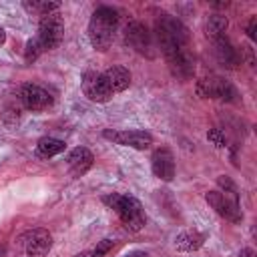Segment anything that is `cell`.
<instances>
[{
  "instance_id": "20",
  "label": "cell",
  "mask_w": 257,
  "mask_h": 257,
  "mask_svg": "<svg viewBox=\"0 0 257 257\" xmlns=\"http://www.w3.org/2000/svg\"><path fill=\"white\" fill-rule=\"evenodd\" d=\"M114 243L110 241V239H104V241H100L92 251H86V253H80V255H76V257H102L104 253H108L110 251V247H112Z\"/></svg>"
},
{
  "instance_id": "12",
  "label": "cell",
  "mask_w": 257,
  "mask_h": 257,
  "mask_svg": "<svg viewBox=\"0 0 257 257\" xmlns=\"http://www.w3.org/2000/svg\"><path fill=\"white\" fill-rule=\"evenodd\" d=\"M151 167H153V173L163 179V181H171L175 177V159H173V153L169 149H159L153 153V159H151Z\"/></svg>"
},
{
  "instance_id": "5",
  "label": "cell",
  "mask_w": 257,
  "mask_h": 257,
  "mask_svg": "<svg viewBox=\"0 0 257 257\" xmlns=\"http://www.w3.org/2000/svg\"><path fill=\"white\" fill-rule=\"evenodd\" d=\"M197 94L203 98H219V100L231 102V100H235L237 90L229 80L211 74V76H205L197 82Z\"/></svg>"
},
{
  "instance_id": "25",
  "label": "cell",
  "mask_w": 257,
  "mask_h": 257,
  "mask_svg": "<svg viewBox=\"0 0 257 257\" xmlns=\"http://www.w3.org/2000/svg\"><path fill=\"white\" fill-rule=\"evenodd\" d=\"M126 257H147V253H145V251H133V253H128Z\"/></svg>"
},
{
  "instance_id": "18",
  "label": "cell",
  "mask_w": 257,
  "mask_h": 257,
  "mask_svg": "<svg viewBox=\"0 0 257 257\" xmlns=\"http://www.w3.org/2000/svg\"><path fill=\"white\" fill-rule=\"evenodd\" d=\"M36 149H38V155H42V157H54V155L62 153V151L66 149V145H64V141H60V139L42 137V139L38 141Z\"/></svg>"
},
{
  "instance_id": "22",
  "label": "cell",
  "mask_w": 257,
  "mask_h": 257,
  "mask_svg": "<svg viewBox=\"0 0 257 257\" xmlns=\"http://www.w3.org/2000/svg\"><path fill=\"white\" fill-rule=\"evenodd\" d=\"M207 139H209V143H213V145H215V147H219V149H223V147L227 145L225 133H223V131H219V128H211V131L207 133Z\"/></svg>"
},
{
  "instance_id": "9",
  "label": "cell",
  "mask_w": 257,
  "mask_h": 257,
  "mask_svg": "<svg viewBox=\"0 0 257 257\" xmlns=\"http://www.w3.org/2000/svg\"><path fill=\"white\" fill-rule=\"evenodd\" d=\"M82 92L92 102H106L112 96V90L100 72H84L82 74Z\"/></svg>"
},
{
  "instance_id": "17",
  "label": "cell",
  "mask_w": 257,
  "mask_h": 257,
  "mask_svg": "<svg viewBox=\"0 0 257 257\" xmlns=\"http://www.w3.org/2000/svg\"><path fill=\"white\" fill-rule=\"evenodd\" d=\"M203 241H205V237L201 233H197V231H185V233L177 235L175 247L179 251H197L203 245Z\"/></svg>"
},
{
  "instance_id": "15",
  "label": "cell",
  "mask_w": 257,
  "mask_h": 257,
  "mask_svg": "<svg viewBox=\"0 0 257 257\" xmlns=\"http://www.w3.org/2000/svg\"><path fill=\"white\" fill-rule=\"evenodd\" d=\"M102 76L112 92H120L131 84V72L124 66H110L102 72Z\"/></svg>"
},
{
  "instance_id": "24",
  "label": "cell",
  "mask_w": 257,
  "mask_h": 257,
  "mask_svg": "<svg viewBox=\"0 0 257 257\" xmlns=\"http://www.w3.org/2000/svg\"><path fill=\"white\" fill-rule=\"evenodd\" d=\"M241 257H255V251L253 249H243L241 251Z\"/></svg>"
},
{
  "instance_id": "19",
  "label": "cell",
  "mask_w": 257,
  "mask_h": 257,
  "mask_svg": "<svg viewBox=\"0 0 257 257\" xmlns=\"http://www.w3.org/2000/svg\"><path fill=\"white\" fill-rule=\"evenodd\" d=\"M24 10L38 14V16H48L52 12H58L60 4L58 2H48V0H32V2H22Z\"/></svg>"
},
{
  "instance_id": "23",
  "label": "cell",
  "mask_w": 257,
  "mask_h": 257,
  "mask_svg": "<svg viewBox=\"0 0 257 257\" xmlns=\"http://www.w3.org/2000/svg\"><path fill=\"white\" fill-rule=\"evenodd\" d=\"M255 28H257V16H253V18L249 20V24H247V36H249L251 40H255V38H257Z\"/></svg>"
},
{
  "instance_id": "1",
  "label": "cell",
  "mask_w": 257,
  "mask_h": 257,
  "mask_svg": "<svg viewBox=\"0 0 257 257\" xmlns=\"http://www.w3.org/2000/svg\"><path fill=\"white\" fill-rule=\"evenodd\" d=\"M155 34H157V42L167 60L181 52H187L189 34L181 20H177L169 14H161L155 22Z\"/></svg>"
},
{
  "instance_id": "4",
  "label": "cell",
  "mask_w": 257,
  "mask_h": 257,
  "mask_svg": "<svg viewBox=\"0 0 257 257\" xmlns=\"http://www.w3.org/2000/svg\"><path fill=\"white\" fill-rule=\"evenodd\" d=\"M62 36H64V22H62V16L58 12H52V14L40 18L36 42L40 44L42 52L56 48L62 42Z\"/></svg>"
},
{
  "instance_id": "21",
  "label": "cell",
  "mask_w": 257,
  "mask_h": 257,
  "mask_svg": "<svg viewBox=\"0 0 257 257\" xmlns=\"http://www.w3.org/2000/svg\"><path fill=\"white\" fill-rule=\"evenodd\" d=\"M40 54H42V48H40V44L36 42V38L28 40V42H26V48H24V58H26L28 62H32V60H36Z\"/></svg>"
},
{
  "instance_id": "7",
  "label": "cell",
  "mask_w": 257,
  "mask_h": 257,
  "mask_svg": "<svg viewBox=\"0 0 257 257\" xmlns=\"http://www.w3.org/2000/svg\"><path fill=\"white\" fill-rule=\"evenodd\" d=\"M124 40L131 48H135L139 54H145V56H155L153 52V36L149 32V28L139 22V20H133L126 30H124Z\"/></svg>"
},
{
  "instance_id": "8",
  "label": "cell",
  "mask_w": 257,
  "mask_h": 257,
  "mask_svg": "<svg viewBox=\"0 0 257 257\" xmlns=\"http://www.w3.org/2000/svg\"><path fill=\"white\" fill-rule=\"evenodd\" d=\"M102 137L116 143V145H122V147H131V149H137V151H145L153 145V137L145 131H102Z\"/></svg>"
},
{
  "instance_id": "3",
  "label": "cell",
  "mask_w": 257,
  "mask_h": 257,
  "mask_svg": "<svg viewBox=\"0 0 257 257\" xmlns=\"http://www.w3.org/2000/svg\"><path fill=\"white\" fill-rule=\"evenodd\" d=\"M102 201L120 217L122 225H124L128 231H141V229L145 227V221H147L145 209H143V205H141L135 197H126V195H116V193H112V195L104 197Z\"/></svg>"
},
{
  "instance_id": "13",
  "label": "cell",
  "mask_w": 257,
  "mask_h": 257,
  "mask_svg": "<svg viewBox=\"0 0 257 257\" xmlns=\"http://www.w3.org/2000/svg\"><path fill=\"white\" fill-rule=\"evenodd\" d=\"M92 161H94L92 153H90L88 149H84V147H76V149H72V151L68 153V157H66L68 169H70V173H72L74 177L84 175V173L92 167Z\"/></svg>"
},
{
  "instance_id": "2",
  "label": "cell",
  "mask_w": 257,
  "mask_h": 257,
  "mask_svg": "<svg viewBox=\"0 0 257 257\" xmlns=\"http://www.w3.org/2000/svg\"><path fill=\"white\" fill-rule=\"evenodd\" d=\"M116 24H118V14L116 10H112L110 6H100L94 10L90 22H88V38H90V44L104 52L112 38H114V30H116Z\"/></svg>"
},
{
  "instance_id": "16",
  "label": "cell",
  "mask_w": 257,
  "mask_h": 257,
  "mask_svg": "<svg viewBox=\"0 0 257 257\" xmlns=\"http://www.w3.org/2000/svg\"><path fill=\"white\" fill-rule=\"evenodd\" d=\"M227 26H229L227 16H223V14H211V16H207V20H205V34H207L211 40H217V38L225 36Z\"/></svg>"
},
{
  "instance_id": "26",
  "label": "cell",
  "mask_w": 257,
  "mask_h": 257,
  "mask_svg": "<svg viewBox=\"0 0 257 257\" xmlns=\"http://www.w3.org/2000/svg\"><path fill=\"white\" fill-rule=\"evenodd\" d=\"M4 40H6V32H4V28L0 26V44H4Z\"/></svg>"
},
{
  "instance_id": "11",
  "label": "cell",
  "mask_w": 257,
  "mask_h": 257,
  "mask_svg": "<svg viewBox=\"0 0 257 257\" xmlns=\"http://www.w3.org/2000/svg\"><path fill=\"white\" fill-rule=\"evenodd\" d=\"M22 104L30 110H44L52 104V96L48 90H44L42 86H36V84H24L18 92Z\"/></svg>"
},
{
  "instance_id": "14",
  "label": "cell",
  "mask_w": 257,
  "mask_h": 257,
  "mask_svg": "<svg viewBox=\"0 0 257 257\" xmlns=\"http://www.w3.org/2000/svg\"><path fill=\"white\" fill-rule=\"evenodd\" d=\"M213 46H215L213 50H215V58L219 60V64H223V66H227V68H235V66L241 62L237 50L233 48V44H231L225 36L213 40Z\"/></svg>"
},
{
  "instance_id": "6",
  "label": "cell",
  "mask_w": 257,
  "mask_h": 257,
  "mask_svg": "<svg viewBox=\"0 0 257 257\" xmlns=\"http://www.w3.org/2000/svg\"><path fill=\"white\" fill-rule=\"evenodd\" d=\"M207 203L225 219L233 221V223H241L243 221V213H241V207H239V201L237 197L233 195H227V193H221V191H209L205 195Z\"/></svg>"
},
{
  "instance_id": "10",
  "label": "cell",
  "mask_w": 257,
  "mask_h": 257,
  "mask_svg": "<svg viewBox=\"0 0 257 257\" xmlns=\"http://www.w3.org/2000/svg\"><path fill=\"white\" fill-rule=\"evenodd\" d=\"M22 245L28 257H44L50 251L52 237L46 229H32L22 237Z\"/></svg>"
}]
</instances>
